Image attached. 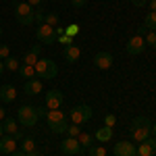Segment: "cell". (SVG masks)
I'll use <instances>...</instances> for the list:
<instances>
[{
    "mask_svg": "<svg viewBox=\"0 0 156 156\" xmlns=\"http://www.w3.org/2000/svg\"><path fill=\"white\" fill-rule=\"evenodd\" d=\"M56 73H58V69H56V62L54 60L40 58L36 62V77L37 79H54Z\"/></svg>",
    "mask_w": 156,
    "mask_h": 156,
    "instance_id": "3957f363",
    "label": "cell"
},
{
    "mask_svg": "<svg viewBox=\"0 0 156 156\" xmlns=\"http://www.w3.org/2000/svg\"><path fill=\"white\" fill-rule=\"evenodd\" d=\"M133 2V6H146L148 4V0H131Z\"/></svg>",
    "mask_w": 156,
    "mask_h": 156,
    "instance_id": "74e56055",
    "label": "cell"
},
{
    "mask_svg": "<svg viewBox=\"0 0 156 156\" xmlns=\"http://www.w3.org/2000/svg\"><path fill=\"white\" fill-rule=\"evenodd\" d=\"M19 67H21V62L15 58V56L4 58V69H9V71H19Z\"/></svg>",
    "mask_w": 156,
    "mask_h": 156,
    "instance_id": "d4e9b609",
    "label": "cell"
},
{
    "mask_svg": "<svg viewBox=\"0 0 156 156\" xmlns=\"http://www.w3.org/2000/svg\"><path fill=\"white\" fill-rule=\"evenodd\" d=\"M2 119H6V110H4V108H0V121Z\"/></svg>",
    "mask_w": 156,
    "mask_h": 156,
    "instance_id": "b9f144b4",
    "label": "cell"
},
{
    "mask_svg": "<svg viewBox=\"0 0 156 156\" xmlns=\"http://www.w3.org/2000/svg\"><path fill=\"white\" fill-rule=\"evenodd\" d=\"M54 34H56V37L65 36V27H60V25H56V27H54Z\"/></svg>",
    "mask_w": 156,
    "mask_h": 156,
    "instance_id": "8d00e7d4",
    "label": "cell"
},
{
    "mask_svg": "<svg viewBox=\"0 0 156 156\" xmlns=\"http://www.w3.org/2000/svg\"><path fill=\"white\" fill-rule=\"evenodd\" d=\"M15 17L21 25H31L36 21L34 6H29L27 2H15Z\"/></svg>",
    "mask_w": 156,
    "mask_h": 156,
    "instance_id": "277c9868",
    "label": "cell"
},
{
    "mask_svg": "<svg viewBox=\"0 0 156 156\" xmlns=\"http://www.w3.org/2000/svg\"><path fill=\"white\" fill-rule=\"evenodd\" d=\"M115 156H137L135 154V146L131 142H119L115 146Z\"/></svg>",
    "mask_w": 156,
    "mask_h": 156,
    "instance_id": "5bb4252c",
    "label": "cell"
},
{
    "mask_svg": "<svg viewBox=\"0 0 156 156\" xmlns=\"http://www.w3.org/2000/svg\"><path fill=\"white\" fill-rule=\"evenodd\" d=\"M85 2H87V0H71V4L75 6V9H81V6H85Z\"/></svg>",
    "mask_w": 156,
    "mask_h": 156,
    "instance_id": "d590c367",
    "label": "cell"
},
{
    "mask_svg": "<svg viewBox=\"0 0 156 156\" xmlns=\"http://www.w3.org/2000/svg\"><path fill=\"white\" fill-rule=\"evenodd\" d=\"M125 50H127V54H131V56H135V54H142V52L146 50V40H144V36L135 34L133 37H129V42H127Z\"/></svg>",
    "mask_w": 156,
    "mask_h": 156,
    "instance_id": "ba28073f",
    "label": "cell"
},
{
    "mask_svg": "<svg viewBox=\"0 0 156 156\" xmlns=\"http://www.w3.org/2000/svg\"><path fill=\"white\" fill-rule=\"evenodd\" d=\"M0 152H2V154H12V152H17V137H12V135H2V140H0Z\"/></svg>",
    "mask_w": 156,
    "mask_h": 156,
    "instance_id": "4fadbf2b",
    "label": "cell"
},
{
    "mask_svg": "<svg viewBox=\"0 0 156 156\" xmlns=\"http://www.w3.org/2000/svg\"><path fill=\"white\" fill-rule=\"evenodd\" d=\"M46 121H48V127L52 129V133H65L69 123H67V115L56 108V110H48L46 112Z\"/></svg>",
    "mask_w": 156,
    "mask_h": 156,
    "instance_id": "7a4b0ae2",
    "label": "cell"
},
{
    "mask_svg": "<svg viewBox=\"0 0 156 156\" xmlns=\"http://www.w3.org/2000/svg\"><path fill=\"white\" fill-rule=\"evenodd\" d=\"M65 34H67V36H77V34H79V25L77 23H71L69 25V27H65Z\"/></svg>",
    "mask_w": 156,
    "mask_h": 156,
    "instance_id": "f546056e",
    "label": "cell"
},
{
    "mask_svg": "<svg viewBox=\"0 0 156 156\" xmlns=\"http://www.w3.org/2000/svg\"><path fill=\"white\" fill-rule=\"evenodd\" d=\"M36 112H37V117H40V119H42V117L46 119V112H48V108H46V106H37V108H36Z\"/></svg>",
    "mask_w": 156,
    "mask_h": 156,
    "instance_id": "836d02e7",
    "label": "cell"
},
{
    "mask_svg": "<svg viewBox=\"0 0 156 156\" xmlns=\"http://www.w3.org/2000/svg\"><path fill=\"white\" fill-rule=\"evenodd\" d=\"M156 152V137H148L144 142H140V146L135 148L137 156H154Z\"/></svg>",
    "mask_w": 156,
    "mask_h": 156,
    "instance_id": "30bf717a",
    "label": "cell"
},
{
    "mask_svg": "<svg viewBox=\"0 0 156 156\" xmlns=\"http://www.w3.org/2000/svg\"><path fill=\"white\" fill-rule=\"evenodd\" d=\"M25 94L27 96H37L40 92H42V79H37V77H34V79H27L23 85Z\"/></svg>",
    "mask_w": 156,
    "mask_h": 156,
    "instance_id": "9a60e30c",
    "label": "cell"
},
{
    "mask_svg": "<svg viewBox=\"0 0 156 156\" xmlns=\"http://www.w3.org/2000/svg\"><path fill=\"white\" fill-rule=\"evenodd\" d=\"M27 156H40V154H37V152H31V154H27Z\"/></svg>",
    "mask_w": 156,
    "mask_h": 156,
    "instance_id": "bcb514c9",
    "label": "cell"
},
{
    "mask_svg": "<svg viewBox=\"0 0 156 156\" xmlns=\"http://www.w3.org/2000/svg\"><path fill=\"white\" fill-rule=\"evenodd\" d=\"M94 137H96L98 142H110L112 140V127H102V129H98L96 133H94Z\"/></svg>",
    "mask_w": 156,
    "mask_h": 156,
    "instance_id": "ffe728a7",
    "label": "cell"
},
{
    "mask_svg": "<svg viewBox=\"0 0 156 156\" xmlns=\"http://www.w3.org/2000/svg\"><path fill=\"white\" fill-rule=\"evenodd\" d=\"M19 75L23 77L25 81H27V79H34V77H36V67H31V65H21V67H19Z\"/></svg>",
    "mask_w": 156,
    "mask_h": 156,
    "instance_id": "44dd1931",
    "label": "cell"
},
{
    "mask_svg": "<svg viewBox=\"0 0 156 156\" xmlns=\"http://www.w3.org/2000/svg\"><path fill=\"white\" fill-rule=\"evenodd\" d=\"M62 102H65V96H62L60 90H50L48 94H46V108H48V110H56V108H60Z\"/></svg>",
    "mask_w": 156,
    "mask_h": 156,
    "instance_id": "9c48e42d",
    "label": "cell"
},
{
    "mask_svg": "<svg viewBox=\"0 0 156 156\" xmlns=\"http://www.w3.org/2000/svg\"><path fill=\"white\" fill-rule=\"evenodd\" d=\"M37 112L34 106H21L19 110H17V121L23 125V127H34L37 123Z\"/></svg>",
    "mask_w": 156,
    "mask_h": 156,
    "instance_id": "5b68a950",
    "label": "cell"
},
{
    "mask_svg": "<svg viewBox=\"0 0 156 156\" xmlns=\"http://www.w3.org/2000/svg\"><path fill=\"white\" fill-rule=\"evenodd\" d=\"M69 119H71V123H75V125H83L85 121L92 119V108L87 106V104H79V106L71 108Z\"/></svg>",
    "mask_w": 156,
    "mask_h": 156,
    "instance_id": "8992f818",
    "label": "cell"
},
{
    "mask_svg": "<svg viewBox=\"0 0 156 156\" xmlns=\"http://www.w3.org/2000/svg\"><path fill=\"white\" fill-rule=\"evenodd\" d=\"M9 156H27L25 152H21V150H17V152H12V154H9Z\"/></svg>",
    "mask_w": 156,
    "mask_h": 156,
    "instance_id": "60d3db41",
    "label": "cell"
},
{
    "mask_svg": "<svg viewBox=\"0 0 156 156\" xmlns=\"http://www.w3.org/2000/svg\"><path fill=\"white\" fill-rule=\"evenodd\" d=\"M104 125H106V127H115V125H117V117H115V115H106V117H104Z\"/></svg>",
    "mask_w": 156,
    "mask_h": 156,
    "instance_id": "4dcf8cb0",
    "label": "cell"
},
{
    "mask_svg": "<svg viewBox=\"0 0 156 156\" xmlns=\"http://www.w3.org/2000/svg\"><path fill=\"white\" fill-rule=\"evenodd\" d=\"M21 152H25V154H31V152H36V142H34L31 137H23V144H21Z\"/></svg>",
    "mask_w": 156,
    "mask_h": 156,
    "instance_id": "603a6c76",
    "label": "cell"
},
{
    "mask_svg": "<svg viewBox=\"0 0 156 156\" xmlns=\"http://www.w3.org/2000/svg\"><path fill=\"white\" fill-rule=\"evenodd\" d=\"M58 21H60V17L56 15V12H46V15H44V23L50 25V27H56Z\"/></svg>",
    "mask_w": 156,
    "mask_h": 156,
    "instance_id": "484cf974",
    "label": "cell"
},
{
    "mask_svg": "<svg viewBox=\"0 0 156 156\" xmlns=\"http://www.w3.org/2000/svg\"><path fill=\"white\" fill-rule=\"evenodd\" d=\"M40 2H42V0H27V4H29V6H37Z\"/></svg>",
    "mask_w": 156,
    "mask_h": 156,
    "instance_id": "ab89813d",
    "label": "cell"
},
{
    "mask_svg": "<svg viewBox=\"0 0 156 156\" xmlns=\"http://www.w3.org/2000/svg\"><path fill=\"white\" fill-rule=\"evenodd\" d=\"M56 40H58L60 44H65V46H73V37L67 36V34H65V36H60V37H56Z\"/></svg>",
    "mask_w": 156,
    "mask_h": 156,
    "instance_id": "1f68e13d",
    "label": "cell"
},
{
    "mask_svg": "<svg viewBox=\"0 0 156 156\" xmlns=\"http://www.w3.org/2000/svg\"><path fill=\"white\" fill-rule=\"evenodd\" d=\"M77 142H79V146H81V150H83V148H87V150H90V148H92V142H94V137H92V135H90V133H79V135H77Z\"/></svg>",
    "mask_w": 156,
    "mask_h": 156,
    "instance_id": "7402d4cb",
    "label": "cell"
},
{
    "mask_svg": "<svg viewBox=\"0 0 156 156\" xmlns=\"http://www.w3.org/2000/svg\"><path fill=\"white\" fill-rule=\"evenodd\" d=\"M112 54L110 52H98L96 56H94V67L96 69H102V71H106V69H110L112 67Z\"/></svg>",
    "mask_w": 156,
    "mask_h": 156,
    "instance_id": "8fae6325",
    "label": "cell"
},
{
    "mask_svg": "<svg viewBox=\"0 0 156 156\" xmlns=\"http://www.w3.org/2000/svg\"><path fill=\"white\" fill-rule=\"evenodd\" d=\"M144 27L146 29H148V31H150V29H152V31H154L156 29V12H148V15H146V21H144Z\"/></svg>",
    "mask_w": 156,
    "mask_h": 156,
    "instance_id": "cb8c5ba5",
    "label": "cell"
},
{
    "mask_svg": "<svg viewBox=\"0 0 156 156\" xmlns=\"http://www.w3.org/2000/svg\"><path fill=\"white\" fill-rule=\"evenodd\" d=\"M36 37L42 42V44H46V46H50V44H54L56 42V34H54V27H50V25L42 23L37 25L36 29Z\"/></svg>",
    "mask_w": 156,
    "mask_h": 156,
    "instance_id": "52a82bcc",
    "label": "cell"
},
{
    "mask_svg": "<svg viewBox=\"0 0 156 156\" xmlns=\"http://www.w3.org/2000/svg\"><path fill=\"white\" fill-rule=\"evenodd\" d=\"M36 23L37 25L44 23V11H36Z\"/></svg>",
    "mask_w": 156,
    "mask_h": 156,
    "instance_id": "e575fe53",
    "label": "cell"
},
{
    "mask_svg": "<svg viewBox=\"0 0 156 156\" xmlns=\"http://www.w3.org/2000/svg\"><path fill=\"white\" fill-rule=\"evenodd\" d=\"M90 156H106V148L104 146H92L90 148Z\"/></svg>",
    "mask_w": 156,
    "mask_h": 156,
    "instance_id": "83f0119b",
    "label": "cell"
},
{
    "mask_svg": "<svg viewBox=\"0 0 156 156\" xmlns=\"http://www.w3.org/2000/svg\"><path fill=\"white\" fill-rule=\"evenodd\" d=\"M0 36H2V27H0Z\"/></svg>",
    "mask_w": 156,
    "mask_h": 156,
    "instance_id": "7dc6e473",
    "label": "cell"
},
{
    "mask_svg": "<svg viewBox=\"0 0 156 156\" xmlns=\"http://www.w3.org/2000/svg\"><path fill=\"white\" fill-rule=\"evenodd\" d=\"M60 152H62V154H79V152H81V146L77 142V137H67V140L60 144Z\"/></svg>",
    "mask_w": 156,
    "mask_h": 156,
    "instance_id": "7c38bea8",
    "label": "cell"
},
{
    "mask_svg": "<svg viewBox=\"0 0 156 156\" xmlns=\"http://www.w3.org/2000/svg\"><path fill=\"white\" fill-rule=\"evenodd\" d=\"M144 40H146V46H150V48H156V31H148Z\"/></svg>",
    "mask_w": 156,
    "mask_h": 156,
    "instance_id": "f1b7e54d",
    "label": "cell"
},
{
    "mask_svg": "<svg viewBox=\"0 0 156 156\" xmlns=\"http://www.w3.org/2000/svg\"><path fill=\"white\" fill-rule=\"evenodd\" d=\"M2 135H4V129H2V125H0V140H2Z\"/></svg>",
    "mask_w": 156,
    "mask_h": 156,
    "instance_id": "f6af8a7d",
    "label": "cell"
},
{
    "mask_svg": "<svg viewBox=\"0 0 156 156\" xmlns=\"http://www.w3.org/2000/svg\"><path fill=\"white\" fill-rule=\"evenodd\" d=\"M15 96H17V90H15V85H11V83H6V85H2L0 87V100L2 102H12L15 100Z\"/></svg>",
    "mask_w": 156,
    "mask_h": 156,
    "instance_id": "d6986e66",
    "label": "cell"
},
{
    "mask_svg": "<svg viewBox=\"0 0 156 156\" xmlns=\"http://www.w3.org/2000/svg\"><path fill=\"white\" fill-rule=\"evenodd\" d=\"M9 56H11V48L9 46H0V60L9 58Z\"/></svg>",
    "mask_w": 156,
    "mask_h": 156,
    "instance_id": "d6a6232c",
    "label": "cell"
},
{
    "mask_svg": "<svg viewBox=\"0 0 156 156\" xmlns=\"http://www.w3.org/2000/svg\"><path fill=\"white\" fill-rule=\"evenodd\" d=\"M62 56H65L67 62H77L79 56H81V48H79V46H75V44H73V46H65Z\"/></svg>",
    "mask_w": 156,
    "mask_h": 156,
    "instance_id": "e0dca14e",
    "label": "cell"
},
{
    "mask_svg": "<svg viewBox=\"0 0 156 156\" xmlns=\"http://www.w3.org/2000/svg\"><path fill=\"white\" fill-rule=\"evenodd\" d=\"M40 54H42V46H34L29 52H25L21 65H31V67H36V62L40 60Z\"/></svg>",
    "mask_w": 156,
    "mask_h": 156,
    "instance_id": "2e32d148",
    "label": "cell"
},
{
    "mask_svg": "<svg viewBox=\"0 0 156 156\" xmlns=\"http://www.w3.org/2000/svg\"><path fill=\"white\" fill-rule=\"evenodd\" d=\"M152 135H154V137H156V123H154V125H152Z\"/></svg>",
    "mask_w": 156,
    "mask_h": 156,
    "instance_id": "ee69618b",
    "label": "cell"
},
{
    "mask_svg": "<svg viewBox=\"0 0 156 156\" xmlns=\"http://www.w3.org/2000/svg\"><path fill=\"white\" fill-rule=\"evenodd\" d=\"M79 133H81V125L69 123V127H67V137H77Z\"/></svg>",
    "mask_w": 156,
    "mask_h": 156,
    "instance_id": "4316f807",
    "label": "cell"
},
{
    "mask_svg": "<svg viewBox=\"0 0 156 156\" xmlns=\"http://www.w3.org/2000/svg\"><path fill=\"white\" fill-rule=\"evenodd\" d=\"M150 133H152V125H150V121L146 119V117H135L131 123V137L133 142H144L150 137Z\"/></svg>",
    "mask_w": 156,
    "mask_h": 156,
    "instance_id": "6da1fadb",
    "label": "cell"
},
{
    "mask_svg": "<svg viewBox=\"0 0 156 156\" xmlns=\"http://www.w3.org/2000/svg\"><path fill=\"white\" fill-rule=\"evenodd\" d=\"M148 2H150V11L156 12V0H148Z\"/></svg>",
    "mask_w": 156,
    "mask_h": 156,
    "instance_id": "f35d334b",
    "label": "cell"
},
{
    "mask_svg": "<svg viewBox=\"0 0 156 156\" xmlns=\"http://www.w3.org/2000/svg\"><path fill=\"white\" fill-rule=\"evenodd\" d=\"M2 71H4V62L0 60V75H2Z\"/></svg>",
    "mask_w": 156,
    "mask_h": 156,
    "instance_id": "7bdbcfd3",
    "label": "cell"
},
{
    "mask_svg": "<svg viewBox=\"0 0 156 156\" xmlns=\"http://www.w3.org/2000/svg\"><path fill=\"white\" fill-rule=\"evenodd\" d=\"M2 129H4L6 135H12V137H17V140L23 137L21 129H17V121H15V119H6V121H4V125H2Z\"/></svg>",
    "mask_w": 156,
    "mask_h": 156,
    "instance_id": "ac0fdd59",
    "label": "cell"
}]
</instances>
